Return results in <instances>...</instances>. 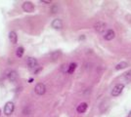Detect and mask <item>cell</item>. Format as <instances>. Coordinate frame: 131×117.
<instances>
[{
  "instance_id": "cell-1",
  "label": "cell",
  "mask_w": 131,
  "mask_h": 117,
  "mask_svg": "<svg viewBox=\"0 0 131 117\" xmlns=\"http://www.w3.org/2000/svg\"><path fill=\"white\" fill-rule=\"evenodd\" d=\"M123 88H124V85H123V84H117V85H115V86L112 88V97H117V96H119V95L121 94Z\"/></svg>"
},
{
  "instance_id": "cell-2",
  "label": "cell",
  "mask_w": 131,
  "mask_h": 117,
  "mask_svg": "<svg viewBox=\"0 0 131 117\" xmlns=\"http://www.w3.org/2000/svg\"><path fill=\"white\" fill-rule=\"evenodd\" d=\"M14 111V103L12 101H8L6 102L5 104V107H4V113L6 115H11Z\"/></svg>"
},
{
  "instance_id": "cell-3",
  "label": "cell",
  "mask_w": 131,
  "mask_h": 117,
  "mask_svg": "<svg viewBox=\"0 0 131 117\" xmlns=\"http://www.w3.org/2000/svg\"><path fill=\"white\" fill-rule=\"evenodd\" d=\"M34 91H35V93H36L37 95L41 96V95H43V94L46 92V87H45V85H44L43 83H38V84L35 86Z\"/></svg>"
},
{
  "instance_id": "cell-4",
  "label": "cell",
  "mask_w": 131,
  "mask_h": 117,
  "mask_svg": "<svg viewBox=\"0 0 131 117\" xmlns=\"http://www.w3.org/2000/svg\"><path fill=\"white\" fill-rule=\"evenodd\" d=\"M27 64H28V66L30 68L36 67V66H37V60H36V58H34L28 57V60H27Z\"/></svg>"
},
{
  "instance_id": "cell-5",
  "label": "cell",
  "mask_w": 131,
  "mask_h": 117,
  "mask_svg": "<svg viewBox=\"0 0 131 117\" xmlns=\"http://www.w3.org/2000/svg\"><path fill=\"white\" fill-rule=\"evenodd\" d=\"M114 36H115V33H114V31H113L112 29H109V30H107V32L105 33V35H104V38H105L106 40L110 41V40H112V39L114 38Z\"/></svg>"
},
{
  "instance_id": "cell-6",
  "label": "cell",
  "mask_w": 131,
  "mask_h": 117,
  "mask_svg": "<svg viewBox=\"0 0 131 117\" xmlns=\"http://www.w3.org/2000/svg\"><path fill=\"white\" fill-rule=\"evenodd\" d=\"M33 5H32V3L31 2H25L24 3V5H23V9L26 11V12H28V13H30V12H32L33 11Z\"/></svg>"
},
{
  "instance_id": "cell-7",
  "label": "cell",
  "mask_w": 131,
  "mask_h": 117,
  "mask_svg": "<svg viewBox=\"0 0 131 117\" xmlns=\"http://www.w3.org/2000/svg\"><path fill=\"white\" fill-rule=\"evenodd\" d=\"M105 28H106V24H104V23H97L96 25H95V29L98 31V32H100V33H102L104 30H105Z\"/></svg>"
},
{
  "instance_id": "cell-8",
  "label": "cell",
  "mask_w": 131,
  "mask_h": 117,
  "mask_svg": "<svg viewBox=\"0 0 131 117\" xmlns=\"http://www.w3.org/2000/svg\"><path fill=\"white\" fill-rule=\"evenodd\" d=\"M62 26H63V24H62L61 20L56 19V20H54L52 22V27H54L56 29H60V28H62Z\"/></svg>"
},
{
  "instance_id": "cell-9",
  "label": "cell",
  "mask_w": 131,
  "mask_h": 117,
  "mask_svg": "<svg viewBox=\"0 0 131 117\" xmlns=\"http://www.w3.org/2000/svg\"><path fill=\"white\" fill-rule=\"evenodd\" d=\"M86 109H87V103L86 102H81L76 108L78 113H84L86 111Z\"/></svg>"
},
{
  "instance_id": "cell-10",
  "label": "cell",
  "mask_w": 131,
  "mask_h": 117,
  "mask_svg": "<svg viewBox=\"0 0 131 117\" xmlns=\"http://www.w3.org/2000/svg\"><path fill=\"white\" fill-rule=\"evenodd\" d=\"M9 39H10L11 43H13V44H16V43H17V41H18V36H17V34H16L15 31H11V32L9 33Z\"/></svg>"
},
{
  "instance_id": "cell-11",
  "label": "cell",
  "mask_w": 131,
  "mask_h": 117,
  "mask_svg": "<svg viewBox=\"0 0 131 117\" xmlns=\"http://www.w3.org/2000/svg\"><path fill=\"white\" fill-rule=\"evenodd\" d=\"M8 78H9V80H11V81H16L17 78H18V75H17L16 71H11V72L9 73V75H8Z\"/></svg>"
},
{
  "instance_id": "cell-12",
  "label": "cell",
  "mask_w": 131,
  "mask_h": 117,
  "mask_svg": "<svg viewBox=\"0 0 131 117\" xmlns=\"http://www.w3.org/2000/svg\"><path fill=\"white\" fill-rule=\"evenodd\" d=\"M126 67H128V64H127L126 62H121V63H119V64L115 67V69H116V70H119V69L125 68Z\"/></svg>"
},
{
  "instance_id": "cell-13",
  "label": "cell",
  "mask_w": 131,
  "mask_h": 117,
  "mask_svg": "<svg viewBox=\"0 0 131 117\" xmlns=\"http://www.w3.org/2000/svg\"><path fill=\"white\" fill-rule=\"evenodd\" d=\"M75 68H76V64H75V63H72V64L70 65L69 68H68V73H70V74L74 73V71L75 70Z\"/></svg>"
},
{
  "instance_id": "cell-14",
  "label": "cell",
  "mask_w": 131,
  "mask_h": 117,
  "mask_svg": "<svg viewBox=\"0 0 131 117\" xmlns=\"http://www.w3.org/2000/svg\"><path fill=\"white\" fill-rule=\"evenodd\" d=\"M23 55H24V48L23 47H19L17 49V56L19 58H21V57H23Z\"/></svg>"
},
{
  "instance_id": "cell-15",
  "label": "cell",
  "mask_w": 131,
  "mask_h": 117,
  "mask_svg": "<svg viewBox=\"0 0 131 117\" xmlns=\"http://www.w3.org/2000/svg\"><path fill=\"white\" fill-rule=\"evenodd\" d=\"M124 77H126V79H127V81H128V82H129V81H131V70H130V71H128L127 73H125Z\"/></svg>"
},
{
  "instance_id": "cell-16",
  "label": "cell",
  "mask_w": 131,
  "mask_h": 117,
  "mask_svg": "<svg viewBox=\"0 0 131 117\" xmlns=\"http://www.w3.org/2000/svg\"><path fill=\"white\" fill-rule=\"evenodd\" d=\"M42 3H47V4H50L51 3V1H45V0H43V1H41Z\"/></svg>"
},
{
  "instance_id": "cell-17",
  "label": "cell",
  "mask_w": 131,
  "mask_h": 117,
  "mask_svg": "<svg viewBox=\"0 0 131 117\" xmlns=\"http://www.w3.org/2000/svg\"><path fill=\"white\" fill-rule=\"evenodd\" d=\"M32 81H33V79H32V78H30V79H29V83H31Z\"/></svg>"
},
{
  "instance_id": "cell-18",
  "label": "cell",
  "mask_w": 131,
  "mask_h": 117,
  "mask_svg": "<svg viewBox=\"0 0 131 117\" xmlns=\"http://www.w3.org/2000/svg\"><path fill=\"white\" fill-rule=\"evenodd\" d=\"M129 117H131V111H130V113H129Z\"/></svg>"
},
{
  "instance_id": "cell-19",
  "label": "cell",
  "mask_w": 131,
  "mask_h": 117,
  "mask_svg": "<svg viewBox=\"0 0 131 117\" xmlns=\"http://www.w3.org/2000/svg\"><path fill=\"white\" fill-rule=\"evenodd\" d=\"M0 114H1V110H0Z\"/></svg>"
}]
</instances>
